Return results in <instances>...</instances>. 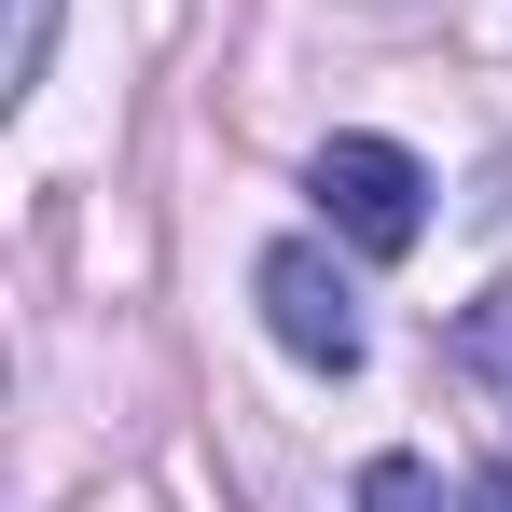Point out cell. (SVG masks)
Here are the masks:
<instances>
[{"mask_svg": "<svg viewBox=\"0 0 512 512\" xmlns=\"http://www.w3.org/2000/svg\"><path fill=\"white\" fill-rule=\"evenodd\" d=\"M471 512H512V471H471Z\"/></svg>", "mask_w": 512, "mask_h": 512, "instance_id": "5", "label": "cell"}, {"mask_svg": "<svg viewBox=\"0 0 512 512\" xmlns=\"http://www.w3.org/2000/svg\"><path fill=\"white\" fill-rule=\"evenodd\" d=\"M42 56H56V0H14V56H0V97L42 84Z\"/></svg>", "mask_w": 512, "mask_h": 512, "instance_id": "3", "label": "cell"}, {"mask_svg": "<svg viewBox=\"0 0 512 512\" xmlns=\"http://www.w3.org/2000/svg\"><path fill=\"white\" fill-rule=\"evenodd\" d=\"M360 512H429V471L416 457H374V471H360Z\"/></svg>", "mask_w": 512, "mask_h": 512, "instance_id": "4", "label": "cell"}, {"mask_svg": "<svg viewBox=\"0 0 512 512\" xmlns=\"http://www.w3.org/2000/svg\"><path fill=\"white\" fill-rule=\"evenodd\" d=\"M250 291H263V333L291 346L305 374H360V291H346V263H333V250H305V236H277Z\"/></svg>", "mask_w": 512, "mask_h": 512, "instance_id": "2", "label": "cell"}, {"mask_svg": "<svg viewBox=\"0 0 512 512\" xmlns=\"http://www.w3.org/2000/svg\"><path fill=\"white\" fill-rule=\"evenodd\" d=\"M319 208H333L346 250L402 263V250H416V222H429V167L402 153V139H360V125H346L333 153H319Z\"/></svg>", "mask_w": 512, "mask_h": 512, "instance_id": "1", "label": "cell"}]
</instances>
